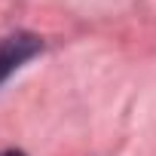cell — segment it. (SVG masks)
Listing matches in <instances>:
<instances>
[{"instance_id":"obj_1","label":"cell","mask_w":156,"mask_h":156,"mask_svg":"<svg viewBox=\"0 0 156 156\" xmlns=\"http://www.w3.org/2000/svg\"><path fill=\"white\" fill-rule=\"evenodd\" d=\"M46 49L43 37L34 31H9L0 37V86H3L16 70H22L28 61H34Z\"/></svg>"},{"instance_id":"obj_2","label":"cell","mask_w":156,"mask_h":156,"mask_svg":"<svg viewBox=\"0 0 156 156\" xmlns=\"http://www.w3.org/2000/svg\"><path fill=\"white\" fill-rule=\"evenodd\" d=\"M0 156H25V153H22V150H12V147H9V150H3Z\"/></svg>"}]
</instances>
